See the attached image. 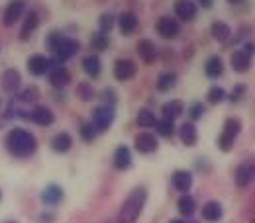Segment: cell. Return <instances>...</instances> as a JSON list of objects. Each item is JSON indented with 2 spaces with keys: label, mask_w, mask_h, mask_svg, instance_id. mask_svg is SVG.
<instances>
[{
  "label": "cell",
  "mask_w": 255,
  "mask_h": 223,
  "mask_svg": "<svg viewBox=\"0 0 255 223\" xmlns=\"http://www.w3.org/2000/svg\"><path fill=\"white\" fill-rule=\"evenodd\" d=\"M6 149L12 157L28 159L37 151V139L28 129L14 128L6 133Z\"/></svg>",
  "instance_id": "cell-1"
},
{
  "label": "cell",
  "mask_w": 255,
  "mask_h": 223,
  "mask_svg": "<svg viewBox=\"0 0 255 223\" xmlns=\"http://www.w3.org/2000/svg\"><path fill=\"white\" fill-rule=\"evenodd\" d=\"M145 202H147V190L143 186H135L126 196V200H124V204L120 208V216H118L120 223L137 222V218L141 216V212L145 208Z\"/></svg>",
  "instance_id": "cell-2"
},
{
  "label": "cell",
  "mask_w": 255,
  "mask_h": 223,
  "mask_svg": "<svg viewBox=\"0 0 255 223\" xmlns=\"http://www.w3.org/2000/svg\"><path fill=\"white\" fill-rule=\"evenodd\" d=\"M240 131H242V122H240L238 118H228V120L224 122V128H222V131H220V135H218V139H216L218 149L224 151V153H228V151L234 147V143H236Z\"/></svg>",
  "instance_id": "cell-3"
},
{
  "label": "cell",
  "mask_w": 255,
  "mask_h": 223,
  "mask_svg": "<svg viewBox=\"0 0 255 223\" xmlns=\"http://www.w3.org/2000/svg\"><path fill=\"white\" fill-rule=\"evenodd\" d=\"M114 118H116V112H114V106H98L93 112V126L96 131H108L114 124Z\"/></svg>",
  "instance_id": "cell-4"
},
{
  "label": "cell",
  "mask_w": 255,
  "mask_h": 223,
  "mask_svg": "<svg viewBox=\"0 0 255 223\" xmlns=\"http://www.w3.org/2000/svg\"><path fill=\"white\" fill-rule=\"evenodd\" d=\"M24 118L33 122L35 126H43V128H49L55 124V114L47 106H33L30 112L24 114Z\"/></svg>",
  "instance_id": "cell-5"
},
{
  "label": "cell",
  "mask_w": 255,
  "mask_h": 223,
  "mask_svg": "<svg viewBox=\"0 0 255 223\" xmlns=\"http://www.w3.org/2000/svg\"><path fill=\"white\" fill-rule=\"evenodd\" d=\"M79 49H81V43L77 41V39H71V37H61V41L55 45V49H53V53H55V61H59V63H65L67 59H71L73 55H77L79 53Z\"/></svg>",
  "instance_id": "cell-6"
},
{
  "label": "cell",
  "mask_w": 255,
  "mask_h": 223,
  "mask_svg": "<svg viewBox=\"0 0 255 223\" xmlns=\"http://www.w3.org/2000/svg\"><path fill=\"white\" fill-rule=\"evenodd\" d=\"M157 147H159V141H157V137L153 133L143 131V133H137L133 137V149L139 155H151V153L157 151Z\"/></svg>",
  "instance_id": "cell-7"
},
{
  "label": "cell",
  "mask_w": 255,
  "mask_h": 223,
  "mask_svg": "<svg viewBox=\"0 0 255 223\" xmlns=\"http://www.w3.org/2000/svg\"><path fill=\"white\" fill-rule=\"evenodd\" d=\"M255 180V160H244L236 168V184L238 188H248Z\"/></svg>",
  "instance_id": "cell-8"
},
{
  "label": "cell",
  "mask_w": 255,
  "mask_h": 223,
  "mask_svg": "<svg viewBox=\"0 0 255 223\" xmlns=\"http://www.w3.org/2000/svg\"><path fill=\"white\" fill-rule=\"evenodd\" d=\"M112 73H114L116 80L128 82V80H131V78L137 74V65L133 63L131 59H116Z\"/></svg>",
  "instance_id": "cell-9"
},
{
  "label": "cell",
  "mask_w": 255,
  "mask_h": 223,
  "mask_svg": "<svg viewBox=\"0 0 255 223\" xmlns=\"http://www.w3.org/2000/svg\"><path fill=\"white\" fill-rule=\"evenodd\" d=\"M155 30H157L159 37H163V39H175V37H179V33H181V26H179V22H177L175 18L163 16V18L157 20Z\"/></svg>",
  "instance_id": "cell-10"
},
{
  "label": "cell",
  "mask_w": 255,
  "mask_h": 223,
  "mask_svg": "<svg viewBox=\"0 0 255 223\" xmlns=\"http://www.w3.org/2000/svg\"><path fill=\"white\" fill-rule=\"evenodd\" d=\"M173 12L181 22H192L198 14V8L192 0H175L173 4Z\"/></svg>",
  "instance_id": "cell-11"
},
{
  "label": "cell",
  "mask_w": 255,
  "mask_h": 223,
  "mask_svg": "<svg viewBox=\"0 0 255 223\" xmlns=\"http://www.w3.org/2000/svg\"><path fill=\"white\" fill-rule=\"evenodd\" d=\"M24 12H26V4H24V0H12V2L6 6V10H4L2 24H4L6 28H12V26L22 18Z\"/></svg>",
  "instance_id": "cell-12"
},
{
  "label": "cell",
  "mask_w": 255,
  "mask_h": 223,
  "mask_svg": "<svg viewBox=\"0 0 255 223\" xmlns=\"http://www.w3.org/2000/svg\"><path fill=\"white\" fill-rule=\"evenodd\" d=\"M51 65H53V61H51L49 57L35 53V55H32V57L28 59L26 67H28L30 74H33V76H43L45 73H49V71H51Z\"/></svg>",
  "instance_id": "cell-13"
},
{
  "label": "cell",
  "mask_w": 255,
  "mask_h": 223,
  "mask_svg": "<svg viewBox=\"0 0 255 223\" xmlns=\"http://www.w3.org/2000/svg\"><path fill=\"white\" fill-rule=\"evenodd\" d=\"M135 51H137L139 59L145 65H153L155 59H157V47H155V43L151 39H139L135 43Z\"/></svg>",
  "instance_id": "cell-14"
},
{
  "label": "cell",
  "mask_w": 255,
  "mask_h": 223,
  "mask_svg": "<svg viewBox=\"0 0 255 223\" xmlns=\"http://www.w3.org/2000/svg\"><path fill=\"white\" fill-rule=\"evenodd\" d=\"M116 22H118L120 33H122L124 37H129L131 33H135L137 26H139V20H137V16H135L133 12H122Z\"/></svg>",
  "instance_id": "cell-15"
},
{
  "label": "cell",
  "mask_w": 255,
  "mask_h": 223,
  "mask_svg": "<svg viewBox=\"0 0 255 223\" xmlns=\"http://www.w3.org/2000/svg\"><path fill=\"white\" fill-rule=\"evenodd\" d=\"M0 84H2V90H4V92L14 94V92H18V88H20V84H22V76H20V73H18L16 69H8V71H4Z\"/></svg>",
  "instance_id": "cell-16"
},
{
  "label": "cell",
  "mask_w": 255,
  "mask_h": 223,
  "mask_svg": "<svg viewBox=\"0 0 255 223\" xmlns=\"http://www.w3.org/2000/svg\"><path fill=\"white\" fill-rule=\"evenodd\" d=\"M200 216H202V220H206V222L214 223V222H220L224 216V208L220 202H216V200H210V202H206L204 206H202V210H200Z\"/></svg>",
  "instance_id": "cell-17"
},
{
  "label": "cell",
  "mask_w": 255,
  "mask_h": 223,
  "mask_svg": "<svg viewBox=\"0 0 255 223\" xmlns=\"http://www.w3.org/2000/svg\"><path fill=\"white\" fill-rule=\"evenodd\" d=\"M171 184L177 192L187 194L192 186V174L189 170H175L173 176H171Z\"/></svg>",
  "instance_id": "cell-18"
},
{
  "label": "cell",
  "mask_w": 255,
  "mask_h": 223,
  "mask_svg": "<svg viewBox=\"0 0 255 223\" xmlns=\"http://www.w3.org/2000/svg\"><path fill=\"white\" fill-rule=\"evenodd\" d=\"M230 65H232V69H234L236 73H248V71L252 69V55H248L246 51L238 49V51L232 53Z\"/></svg>",
  "instance_id": "cell-19"
},
{
  "label": "cell",
  "mask_w": 255,
  "mask_h": 223,
  "mask_svg": "<svg viewBox=\"0 0 255 223\" xmlns=\"http://www.w3.org/2000/svg\"><path fill=\"white\" fill-rule=\"evenodd\" d=\"M179 139L183 145L187 147H194L198 143V131H196V126L194 122H185L181 128H179Z\"/></svg>",
  "instance_id": "cell-20"
},
{
  "label": "cell",
  "mask_w": 255,
  "mask_h": 223,
  "mask_svg": "<svg viewBox=\"0 0 255 223\" xmlns=\"http://www.w3.org/2000/svg\"><path fill=\"white\" fill-rule=\"evenodd\" d=\"M49 84L51 86H55V88H65L69 82H71V73L65 69V67H55V69H51L49 71Z\"/></svg>",
  "instance_id": "cell-21"
},
{
  "label": "cell",
  "mask_w": 255,
  "mask_h": 223,
  "mask_svg": "<svg viewBox=\"0 0 255 223\" xmlns=\"http://www.w3.org/2000/svg\"><path fill=\"white\" fill-rule=\"evenodd\" d=\"M131 166V151L128 145H118L114 151V168L116 170H128Z\"/></svg>",
  "instance_id": "cell-22"
},
{
  "label": "cell",
  "mask_w": 255,
  "mask_h": 223,
  "mask_svg": "<svg viewBox=\"0 0 255 223\" xmlns=\"http://www.w3.org/2000/svg\"><path fill=\"white\" fill-rule=\"evenodd\" d=\"M37 26H39V16H37V12H28V14H26V20H24V24H22V30H20V39H22V41H28L33 35V32L37 30Z\"/></svg>",
  "instance_id": "cell-23"
},
{
  "label": "cell",
  "mask_w": 255,
  "mask_h": 223,
  "mask_svg": "<svg viewBox=\"0 0 255 223\" xmlns=\"http://www.w3.org/2000/svg\"><path fill=\"white\" fill-rule=\"evenodd\" d=\"M61 200H63V188L57 184H49L41 192V202L47 206H57V204H61Z\"/></svg>",
  "instance_id": "cell-24"
},
{
  "label": "cell",
  "mask_w": 255,
  "mask_h": 223,
  "mask_svg": "<svg viewBox=\"0 0 255 223\" xmlns=\"http://www.w3.org/2000/svg\"><path fill=\"white\" fill-rule=\"evenodd\" d=\"M161 112H163V118L177 120V118H181L185 114V104H183V100H171V102H165L163 104Z\"/></svg>",
  "instance_id": "cell-25"
},
{
  "label": "cell",
  "mask_w": 255,
  "mask_h": 223,
  "mask_svg": "<svg viewBox=\"0 0 255 223\" xmlns=\"http://www.w3.org/2000/svg\"><path fill=\"white\" fill-rule=\"evenodd\" d=\"M71 147H73V137L69 135V133H65V131H61V133H57L53 139H51V149L55 151V153H69L71 151Z\"/></svg>",
  "instance_id": "cell-26"
},
{
  "label": "cell",
  "mask_w": 255,
  "mask_h": 223,
  "mask_svg": "<svg viewBox=\"0 0 255 223\" xmlns=\"http://www.w3.org/2000/svg\"><path fill=\"white\" fill-rule=\"evenodd\" d=\"M224 61L222 57H218V55H214V57H210L206 65H204V74L208 76V78H220L224 74Z\"/></svg>",
  "instance_id": "cell-27"
},
{
  "label": "cell",
  "mask_w": 255,
  "mask_h": 223,
  "mask_svg": "<svg viewBox=\"0 0 255 223\" xmlns=\"http://www.w3.org/2000/svg\"><path fill=\"white\" fill-rule=\"evenodd\" d=\"M175 86H177V74L175 73H163V74H159V78L155 82V88H157V92H161V94L173 90Z\"/></svg>",
  "instance_id": "cell-28"
},
{
  "label": "cell",
  "mask_w": 255,
  "mask_h": 223,
  "mask_svg": "<svg viewBox=\"0 0 255 223\" xmlns=\"http://www.w3.org/2000/svg\"><path fill=\"white\" fill-rule=\"evenodd\" d=\"M83 69H85V73H87L91 78H98L100 73H102V63H100V59H98L96 55H87V57L83 59Z\"/></svg>",
  "instance_id": "cell-29"
},
{
  "label": "cell",
  "mask_w": 255,
  "mask_h": 223,
  "mask_svg": "<svg viewBox=\"0 0 255 223\" xmlns=\"http://www.w3.org/2000/svg\"><path fill=\"white\" fill-rule=\"evenodd\" d=\"M210 32H212V37H214L216 41L226 43V41L230 39V35H232V28H230L226 22H222V20H216V22L212 24Z\"/></svg>",
  "instance_id": "cell-30"
},
{
  "label": "cell",
  "mask_w": 255,
  "mask_h": 223,
  "mask_svg": "<svg viewBox=\"0 0 255 223\" xmlns=\"http://www.w3.org/2000/svg\"><path fill=\"white\" fill-rule=\"evenodd\" d=\"M177 210H179V214H181L183 218H191L192 214L196 212V202H194V198L189 196V194L181 196L179 202H177Z\"/></svg>",
  "instance_id": "cell-31"
},
{
  "label": "cell",
  "mask_w": 255,
  "mask_h": 223,
  "mask_svg": "<svg viewBox=\"0 0 255 223\" xmlns=\"http://www.w3.org/2000/svg\"><path fill=\"white\" fill-rule=\"evenodd\" d=\"M135 124L143 129H151L157 126V118L151 110H139L137 116H135Z\"/></svg>",
  "instance_id": "cell-32"
},
{
  "label": "cell",
  "mask_w": 255,
  "mask_h": 223,
  "mask_svg": "<svg viewBox=\"0 0 255 223\" xmlns=\"http://www.w3.org/2000/svg\"><path fill=\"white\" fill-rule=\"evenodd\" d=\"M91 47H93L95 51H98V53L106 51V49L110 47V37L102 32L93 33V35H91Z\"/></svg>",
  "instance_id": "cell-33"
},
{
  "label": "cell",
  "mask_w": 255,
  "mask_h": 223,
  "mask_svg": "<svg viewBox=\"0 0 255 223\" xmlns=\"http://www.w3.org/2000/svg\"><path fill=\"white\" fill-rule=\"evenodd\" d=\"M155 131H157V135H161V137H167V139L173 137L175 135V120H167V118L157 120Z\"/></svg>",
  "instance_id": "cell-34"
},
{
  "label": "cell",
  "mask_w": 255,
  "mask_h": 223,
  "mask_svg": "<svg viewBox=\"0 0 255 223\" xmlns=\"http://www.w3.org/2000/svg\"><path fill=\"white\" fill-rule=\"evenodd\" d=\"M96 96V90L93 88L91 82H79L77 84V98L83 100V102H91Z\"/></svg>",
  "instance_id": "cell-35"
},
{
  "label": "cell",
  "mask_w": 255,
  "mask_h": 223,
  "mask_svg": "<svg viewBox=\"0 0 255 223\" xmlns=\"http://www.w3.org/2000/svg\"><path fill=\"white\" fill-rule=\"evenodd\" d=\"M16 96H18V100L24 102V104H33V102H37V98H39V90H37L35 86H28V88H24L22 92H16Z\"/></svg>",
  "instance_id": "cell-36"
},
{
  "label": "cell",
  "mask_w": 255,
  "mask_h": 223,
  "mask_svg": "<svg viewBox=\"0 0 255 223\" xmlns=\"http://www.w3.org/2000/svg\"><path fill=\"white\" fill-rule=\"evenodd\" d=\"M79 133H81V139L85 141V143H93L96 139V131L95 126L91 124V122H85V124H81V128H79Z\"/></svg>",
  "instance_id": "cell-37"
},
{
  "label": "cell",
  "mask_w": 255,
  "mask_h": 223,
  "mask_svg": "<svg viewBox=\"0 0 255 223\" xmlns=\"http://www.w3.org/2000/svg\"><path fill=\"white\" fill-rule=\"evenodd\" d=\"M114 24H116V18H114L112 14H102V16L98 18V32H102L108 35V33L112 32Z\"/></svg>",
  "instance_id": "cell-38"
},
{
  "label": "cell",
  "mask_w": 255,
  "mask_h": 223,
  "mask_svg": "<svg viewBox=\"0 0 255 223\" xmlns=\"http://www.w3.org/2000/svg\"><path fill=\"white\" fill-rule=\"evenodd\" d=\"M226 96H228V92L224 90V88H220V86H212L210 90H208V94H206V100H208V104H220V102H224L226 100Z\"/></svg>",
  "instance_id": "cell-39"
},
{
  "label": "cell",
  "mask_w": 255,
  "mask_h": 223,
  "mask_svg": "<svg viewBox=\"0 0 255 223\" xmlns=\"http://www.w3.org/2000/svg\"><path fill=\"white\" fill-rule=\"evenodd\" d=\"M246 90H248V86H246L244 82H240V84H234L232 92L226 96V98H228V100H230L232 104H238V102H240V100H242V98L246 96Z\"/></svg>",
  "instance_id": "cell-40"
},
{
  "label": "cell",
  "mask_w": 255,
  "mask_h": 223,
  "mask_svg": "<svg viewBox=\"0 0 255 223\" xmlns=\"http://www.w3.org/2000/svg\"><path fill=\"white\" fill-rule=\"evenodd\" d=\"M189 110V116H191V122H196V120H200L202 116H204V106L200 104V102H192L191 106L187 108Z\"/></svg>",
  "instance_id": "cell-41"
},
{
  "label": "cell",
  "mask_w": 255,
  "mask_h": 223,
  "mask_svg": "<svg viewBox=\"0 0 255 223\" xmlns=\"http://www.w3.org/2000/svg\"><path fill=\"white\" fill-rule=\"evenodd\" d=\"M100 98H102L104 106H114V104L118 102V96H116V92H114L112 88H106V90H102Z\"/></svg>",
  "instance_id": "cell-42"
},
{
  "label": "cell",
  "mask_w": 255,
  "mask_h": 223,
  "mask_svg": "<svg viewBox=\"0 0 255 223\" xmlns=\"http://www.w3.org/2000/svg\"><path fill=\"white\" fill-rule=\"evenodd\" d=\"M61 37H63L61 32H51L49 35H47V45H49V49H51V51H53V49H55V45L61 41Z\"/></svg>",
  "instance_id": "cell-43"
},
{
  "label": "cell",
  "mask_w": 255,
  "mask_h": 223,
  "mask_svg": "<svg viewBox=\"0 0 255 223\" xmlns=\"http://www.w3.org/2000/svg\"><path fill=\"white\" fill-rule=\"evenodd\" d=\"M196 4L202 6V8H212L214 6V0H196Z\"/></svg>",
  "instance_id": "cell-44"
},
{
  "label": "cell",
  "mask_w": 255,
  "mask_h": 223,
  "mask_svg": "<svg viewBox=\"0 0 255 223\" xmlns=\"http://www.w3.org/2000/svg\"><path fill=\"white\" fill-rule=\"evenodd\" d=\"M242 51H246L248 55H254V53H255V43H246Z\"/></svg>",
  "instance_id": "cell-45"
},
{
  "label": "cell",
  "mask_w": 255,
  "mask_h": 223,
  "mask_svg": "<svg viewBox=\"0 0 255 223\" xmlns=\"http://www.w3.org/2000/svg\"><path fill=\"white\" fill-rule=\"evenodd\" d=\"M244 0H228V4H242Z\"/></svg>",
  "instance_id": "cell-46"
},
{
  "label": "cell",
  "mask_w": 255,
  "mask_h": 223,
  "mask_svg": "<svg viewBox=\"0 0 255 223\" xmlns=\"http://www.w3.org/2000/svg\"><path fill=\"white\" fill-rule=\"evenodd\" d=\"M169 223H185V222H183V220H171Z\"/></svg>",
  "instance_id": "cell-47"
},
{
  "label": "cell",
  "mask_w": 255,
  "mask_h": 223,
  "mask_svg": "<svg viewBox=\"0 0 255 223\" xmlns=\"http://www.w3.org/2000/svg\"><path fill=\"white\" fill-rule=\"evenodd\" d=\"M6 223H16V222H6Z\"/></svg>",
  "instance_id": "cell-48"
},
{
  "label": "cell",
  "mask_w": 255,
  "mask_h": 223,
  "mask_svg": "<svg viewBox=\"0 0 255 223\" xmlns=\"http://www.w3.org/2000/svg\"><path fill=\"white\" fill-rule=\"evenodd\" d=\"M0 198H2V192H0Z\"/></svg>",
  "instance_id": "cell-49"
}]
</instances>
